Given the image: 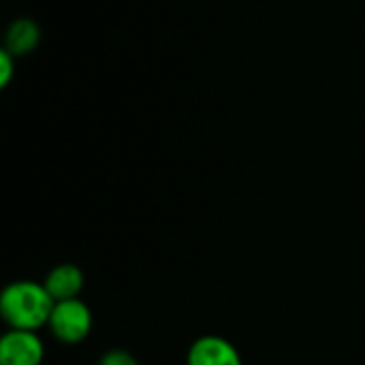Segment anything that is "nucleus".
<instances>
[{
    "label": "nucleus",
    "instance_id": "nucleus-6",
    "mask_svg": "<svg viewBox=\"0 0 365 365\" xmlns=\"http://www.w3.org/2000/svg\"><path fill=\"white\" fill-rule=\"evenodd\" d=\"M38 41H41L38 26L32 19H28V17H19L6 30V45H4V49H9L15 58H19V56H28L30 51H34Z\"/></svg>",
    "mask_w": 365,
    "mask_h": 365
},
{
    "label": "nucleus",
    "instance_id": "nucleus-2",
    "mask_svg": "<svg viewBox=\"0 0 365 365\" xmlns=\"http://www.w3.org/2000/svg\"><path fill=\"white\" fill-rule=\"evenodd\" d=\"M92 325H94V319H92L90 306L77 297V299L56 302L47 329L62 344H79L90 336Z\"/></svg>",
    "mask_w": 365,
    "mask_h": 365
},
{
    "label": "nucleus",
    "instance_id": "nucleus-1",
    "mask_svg": "<svg viewBox=\"0 0 365 365\" xmlns=\"http://www.w3.org/2000/svg\"><path fill=\"white\" fill-rule=\"evenodd\" d=\"M56 302L45 284L32 280L11 282L0 295V314L11 329L38 331L47 327Z\"/></svg>",
    "mask_w": 365,
    "mask_h": 365
},
{
    "label": "nucleus",
    "instance_id": "nucleus-5",
    "mask_svg": "<svg viewBox=\"0 0 365 365\" xmlns=\"http://www.w3.org/2000/svg\"><path fill=\"white\" fill-rule=\"evenodd\" d=\"M43 284L53 302H66V299H77L81 295L86 276L77 265L62 263L45 276Z\"/></svg>",
    "mask_w": 365,
    "mask_h": 365
},
{
    "label": "nucleus",
    "instance_id": "nucleus-3",
    "mask_svg": "<svg viewBox=\"0 0 365 365\" xmlns=\"http://www.w3.org/2000/svg\"><path fill=\"white\" fill-rule=\"evenodd\" d=\"M45 346L36 331L9 329L0 340V365H41Z\"/></svg>",
    "mask_w": 365,
    "mask_h": 365
},
{
    "label": "nucleus",
    "instance_id": "nucleus-4",
    "mask_svg": "<svg viewBox=\"0 0 365 365\" xmlns=\"http://www.w3.org/2000/svg\"><path fill=\"white\" fill-rule=\"evenodd\" d=\"M186 365H244L240 351L222 336H201L188 349Z\"/></svg>",
    "mask_w": 365,
    "mask_h": 365
},
{
    "label": "nucleus",
    "instance_id": "nucleus-8",
    "mask_svg": "<svg viewBox=\"0 0 365 365\" xmlns=\"http://www.w3.org/2000/svg\"><path fill=\"white\" fill-rule=\"evenodd\" d=\"M98 365H139V361L130 353H126L122 349H113V351H109V353H105L101 357Z\"/></svg>",
    "mask_w": 365,
    "mask_h": 365
},
{
    "label": "nucleus",
    "instance_id": "nucleus-7",
    "mask_svg": "<svg viewBox=\"0 0 365 365\" xmlns=\"http://www.w3.org/2000/svg\"><path fill=\"white\" fill-rule=\"evenodd\" d=\"M15 75V56L9 49L0 51V86L6 88Z\"/></svg>",
    "mask_w": 365,
    "mask_h": 365
}]
</instances>
